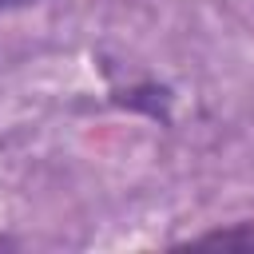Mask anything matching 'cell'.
I'll use <instances>...</instances> for the list:
<instances>
[{
  "instance_id": "7a4b0ae2",
  "label": "cell",
  "mask_w": 254,
  "mask_h": 254,
  "mask_svg": "<svg viewBox=\"0 0 254 254\" xmlns=\"http://www.w3.org/2000/svg\"><path fill=\"white\" fill-rule=\"evenodd\" d=\"M32 4H44V0H0V12H16V8H32Z\"/></svg>"
},
{
  "instance_id": "6da1fadb",
  "label": "cell",
  "mask_w": 254,
  "mask_h": 254,
  "mask_svg": "<svg viewBox=\"0 0 254 254\" xmlns=\"http://www.w3.org/2000/svg\"><path fill=\"white\" fill-rule=\"evenodd\" d=\"M187 246H214V250H254V222H234L222 230H206Z\"/></svg>"
}]
</instances>
